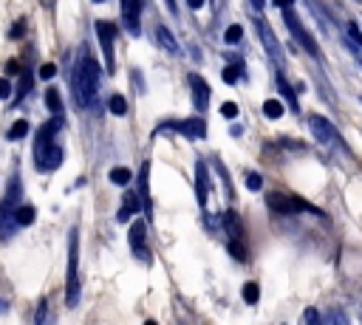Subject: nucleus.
<instances>
[{
	"label": "nucleus",
	"instance_id": "obj_1",
	"mask_svg": "<svg viewBox=\"0 0 362 325\" xmlns=\"http://www.w3.org/2000/svg\"><path fill=\"white\" fill-rule=\"evenodd\" d=\"M99 76H102L99 62H96L90 54L79 57V62H76V68H74V79H71V88H74V96H76V105H79V107L93 105L96 90H99Z\"/></svg>",
	"mask_w": 362,
	"mask_h": 325
},
{
	"label": "nucleus",
	"instance_id": "obj_2",
	"mask_svg": "<svg viewBox=\"0 0 362 325\" xmlns=\"http://www.w3.org/2000/svg\"><path fill=\"white\" fill-rule=\"evenodd\" d=\"M65 305H79V232H68V266H65Z\"/></svg>",
	"mask_w": 362,
	"mask_h": 325
},
{
	"label": "nucleus",
	"instance_id": "obj_3",
	"mask_svg": "<svg viewBox=\"0 0 362 325\" xmlns=\"http://www.w3.org/2000/svg\"><path fill=\"white\" fill-rule=\"evenodd\" d=\"M34 161H37V170L42 172H54L62 164V150L54 144V133L48 127H42L34 138Z\"/></svg>",
	"mask_w": 362,
	"mask_h": 325
},
{
	"label": "nucleus",
	"instance_id": "obj_4",
	"mask_svg": "<svg viewBox=\"0 0 362 325\" xmlns=\"http://www.w3.org/2000/svg\"><path fill=\"white\" fill-rule=\"evenodd\" d=\"M96 37H99V45H102L105 71L113 73V71H116V57H113V48H116V25L107 23V20H99V23H96Z\"/></svg>",
	"mask_w": 362,
	"mask_h": 325
},
{
	"label": "nucleus",
	"instance_id": "obj_5",
	"mask_svg": "<svg viewBox=\"0 0 362 325\" xmlns=\"http://www.w3.org/2000/svg\"><path fill=\"white\" fill-rule=\"evenodd\" d=\"M308 127H311V133H314V138H317L320 144H325V147H342V136L337 133V127H334L328 119L311 113V116H308Z\"/></svg>",
	"mask_w": 362,
	"mask_h": 325
},
{
	"label": "nucleus",
	"instance_id": "obj_6",
	"mask_svg": "<svg viewBox=\"0 0 362 325\" xmlns=\"http://www.w3.org/2000/svg\"><path fill=\"white\" fill-rule=\"evenodd\" d=\"M283 20H286V25H288V31H291V37H297V42L311 54V57H320V48H317V42L311 40V34L303 28V23H300V17L294 14V8L291 6H286L283 8Z\"/></svg>",
	"mask_w": 362,
	"mask_h": 325
},
{
	"label": "nucleus",
	"instance_id": "obj_7",
	"mask_svg": "<svg viewBox=\"0 0 362 325\" xmlns=\"http://www.w3.org/2000/svg\"><path fill=\"white\" fill-rule=\"evenodd\" d=\"M266 203H269L272 212H280V215H291V212H317V209L308 206L305 201H300V198H294V195H286V192H272V195L266 198Z\"/></svg>",
	"mask_w": 362,
	"mask_h": 325
},
{
	"label": "nucleus",
	"instance_id": "obj_8",
	"mask_svg": "<svg viewBox=\"0 0 362 325\" xmlns=\"http://www.w3.org/2000/svg\"><path fill=\"white\" fill-rule=\"evenodd\" d=\"M158 130H161V133H164V130H178V133H184V136H189V138H204L206 124H204V119H184V122L161 124Z\"/></svg>",
	"mask_w": 362,
	"mask_h": 325
},
{
	"label": "nucleus",
	"instance_id": "obj_9",
	"mask_svg": "<svg viewBox=\"0 0 362 325\" xmlns=\"http://www.w3.org/2000/svg\"><path fill=\"white\" fill-rule=\"evenodd\" d=\"M139 11H141V3H139V0H122V23H124V28H127L133 37H139V31H141V25H139Z\"/></svg>",
	"mask_w": 362,
	"mask_h": 325
},
{
	"label": "nucleus",
	"instance_id": "obj_10",
	"mask_svg": "<svg viewBox=\"0 0 362 325\" xmlns=\"http://www.w3.org/2000/svg\"><path fill=\"white\" fill-rule=\"evenodd\" d=\"M195 198L201 206H206V198H209V167L204 161L195 164Z\"/></svg>",
	"mask_w": 362,
	"mask_h": 325
},
{
	"label": "nucleus",
	"instance_id": "obj_11",
	"mask_svg": "<svg viewBox=\"0 0 362 325\" xmlns=\"http://www.w3.org/2000/svg\"><path fill=\"white\" fill-rule=\"evenodd\" d=\"M189 88H192V102H195V107H198V110H206V105H209V85L204 82V76L189 73Z\"/></svg>",
	"mask_w": 362,
	"mask_h": 325
},
{
	"label": "nucleus",
	"instance_id": "obj_12",
	"mask_svg": "<svg viewBox=\"0 0 362 325\" xmlns=\"http://www.w3.org/2000/svg\"><path fill=\"white\" fill-rule=\"evenodd\" d=\"M144 237H147V226H144V220H136L133 226H130V249L139 254V257H144L147 260V249H144Z\"/></svg>",
	"mask_w": 362,
	"mask_h": 325
},
{
	"label": "nucleus",
	"instance_id": "obj_13",
	"mask_svg": "<svg viewBox=\"0 0 362 325\" xmlns=\"http://www.w3.org/2000/svg\"><path fill=\"white\" fill-rule=\"evenodd\" d=\"M156 42H158L167 54H173V57L181 51V48H178V42H175V37H173V31H170L167 25H156Z\"/></svg>",
	"mask_w": 362,
	"mask_h": 325
},
{
	"label": "nucleus",
	"instance_id": "obj_14",
	"mask_svg": "<svg viewBox=\"0 0 362 325\" xmlns=\"http://www.w3.org/2000/svg\"><path fill=\"white\" fill-rule=\"evenodd\" d=\"M139 192H133V189H127L124 192V201H122V209H119V220H130L136 212H139Z\"/></svg>",
	"mask_w": 362,
	"mask_h": 325
},
{
	"label": "nucleus",
	"instance_id": "obj_15",
	"mask_svg": "<svg viewBox=\"0 0 362 325\" xmlns=\"http://www.w3.org/2000/svg\"><path fill=\"white\" fill-rule=\"evenodd\" d=\"M257 31H260V40H263V45H266V51L280 62V45H277V40H274V34L269 31V25L266 23H260L257 20Z\"/></svg>",
	"mask_w": 362,
	"mask_h": 325
},
{
	"label": "nucleus",
	"instance_id": "obj_16",
	"mask_svg": "<svg viewBox=\"0 0 362 325\" xmlns=\"http://www.w3.org/2000/svg\"><path fill=\"white\" fill-rule=\"evenodd\" d=\"M34 218H37V209H34L31 203H17V206H14V223H17V226H31Z\"/></svg>",
	"mask_w": 362,
	"mask_h": 325
},
{
	"label": "nucleus",
	"instance_id": "obj_17",
	"mask_svg": "<svg viewBox=\"0 0 362 325\" xmlns=\"http://www.w3.org/2000/svg\"><path fill=\"white\" fill-rule=\"evenodd\" d=\"M147 175H150V164H141L139 170V198L144 201V209L150 215V187H147Z\"/></svg>",
	"mask_w": 362,
	"mask_h": 325
},
{
	"label": "nucleus",
	"instance_id": "obj_18",
	"mask_svg": "<svg viewBox=\"0 0 362 325\" xmlns=\"http://www.w3.org/2000/svg\"><path fill=\"white\" fill-rule=\"evenodd\" d=\"M223 226H226V235H229V237H240V235H243L240 220H238L235 212H226V215H223Z\"/></svg>",
	"mask_w": 362,
	"mask_h": 325
},
{
	"label": "nucleus",
	"instance_id": "obj_19",
	"mask_svg": "<svg viewBox=\"0 0 362 325\" xmlns=\"http://www.w3.org/2000/svg\"><path fill=\"white\" fill-rule=\"evenodd\" d=\"M240 73H243V65H240V62H235V65H226V68H223L221 79H223L226 85H235V82L240 79Z\"/></svg>",
	"mask_w": 362,
	"mask_h": 325
},
{
	"label": "nucleus",
	"instance_id": "obj_20",
	"mask_svg": "<svg viewBox=\"0 0 362 325\" xmlns=\"http://www.w3.org/2000/svg\"><path fill=\"white\" fill-rule=\"evenodd\" d=\"M107 110H110L113 116H124V113H127V102H124V96L113 93V96L107 99Z\"/></svg>",
	"mask_w": 362,
	"mask_h": 325
},
{
	"label": "nucleus",
	"instance_id": "obj_21",
	"mask_svg": "<svg viewBox=\"0 0 362 325\" xmlns=\"http://www.w3.org/2000/svg\"><path fill=\"white\" fill-rule=\"evenodd\" d=\"M263 116L280 119V116H283V102H280V99H266V102H263Z\"/></svg>",
	"mask_w": 362,
	"mask_h": 325
},
{
	"label": "nucleus",
	"instance_id": "obj_22",
	"mask_svg": "<svg viewBox=\"0 0 362 325\" xmlns=\"http://www.w3.org/2000/svg\"><path fill=\"white\" fill-rule=\"evenodd\" d=\"M130 178H133V172H130L127 167H113V170H110V181L119 184V187H127Z\"/></svg>",
	"mask_w": 362,
	"mask_h": 325
},
{
	"label": "nucleus",
	"instance_id": "obj_23",
	"mask_svg": "<svg viewBox=\"0 0 362 325\" xmlns=\"http://www.w3.org/2000/svg\"><path fill=\"white\" fill-rule=\"evenodd\" d=\"M25 133H28V122H25V119H20V122H14V124L8 127V133H6V136H8V141H17V138H23Z\"/></svg>",
	"mask_w": 362,
	"mask_h": 325
},
{
	"label": "nucleus",
	"instance_id": "obj_24",
	"mask_svg": "<svg viewBox=\"0 0 362 325\" xmlns=\"http://www.w3.org/2000/svg\"><path fill=\"white\" fill-rule=\"evenodd\" d=\"M45 107H48L51 113H62V102H59V90H54V88H51V90L45 93Z\"/></svg>",
	"mask_w": 362,
	"mask_h": 325
},
{
	"label": "nucleus",
	"instance_id": "obj_25",
	"mask_svg": "<svg viewBox=\"0 0 362 325\" xmlns=\"http://www.w3.org/2000/svg\"><path fill=\"white\" fill-rule=\"evenodd\" d=\"M277 88H280V93H283V96L288 99V105H291V107L297 110V96H294V90L288 88V82H286L283 76H277Z\"/></svg>",
	"mask_w": 362,
	"mask_h": 325
},
{
	"label": "nucleus",
	"instance_id": "obj_26",
	"mask_svg": "<svg viewBox=\"0 0 362 325\" xmlns=\"http://www.w3.org/2000/svg\"><path fill=\"white\" fill-rule=\"evenodd\" d=\"M229 252H232L235 260H246V249H243L240 237H229Z\"/></svg>",
	"mask_w": 362,
	"mask_h": 325
},
{
	"label": "nucleus",
	"instance_id": "obj_27",
	"mask_svg": "<svg viewBox=\"0 0 362 325\" xmlns=\"http://www.w3.org/2000/svg\"><path fill=\"white\" fill-rule=\"evenodd\" d=\"M257 297H260L257 283H246V285H243V300H246V302H257Z\"/></svg>",
	"mask_w": 362,
	"mask_h": 325
},
{
	"label": "nucleus",
	"instance_id": "obj_28",
	"mask_svg": "<svg viewBox=\"0 0 362 325\" xmlns=\"http://www.w3.org/2000/svg\"><path fill=\"white\" fill-rule=\"evenodd\" d=\"M240 37H243V28H240V25H229V28L223 31V40H226V42H240Z\"/></svg>",
	"mask_w": 362,
	"mask_h": 325
},
{
	"label": "nucleus",
	"instance_id": "obj_29",
	"mask_svg": "<svg viewBox=\"0 0 362 325\" xmlns=\"http://www.w3.org/2000/svg\"><path fill=\"white\" fill-rule=\"evenodd\" d=\"M54 73H57V65H54V62H42L40 71H37L40 79H54Z\"/></svg>",
	"mask_w": 362,
	"mask_h": 325
},
{
	"label": "nucleus",
	"instance_id": "obj_30",
	"mask_svg": "<svg viewBox=\"0 0 362 325\" xmlns=\"http://www.w3.org/2000/svg\"><path fill=\"white\" fill-rule=\"evenodd\" d=\"M246 187H249L252 192H257V189L263 187V178H260V172H246Z\"/></svg>",
	"mask_w": 362,
	"mask_h": 325
},
{
	"label": "nucleus",
	"instance_id": "obj_31",
	"mask_svg": "<svg viewBox=\"0 0 362 325\" xmlns=\"http://www.w3.org/2000/svg\"><path fill=\"white\" fill-rule=\"evenodd\" d=\"M221 116H223V119H235V116H238V105H235V102H223V105H221Z\"/></svg>",
	"mask_w": 362,
	"mask_h": 325
},
{
	"label": "nucleus",
	"instance_id": "obj_32",
	"mask_svg": "<svg viewBox=\"0 0 362 325\" xmlns=\"http://www.w3.org/2000/svg\"><path fill=\"white\" fill-rule=\"evenodd\" d=\"M45 317H48V300H40V305H37V314H34V322L40 325V322H45Z\"/></svg>",
	"mask_w": 362,
	"mask_h": 325
},
{
	"label": "nucleus",
	"instance_id": "obj_33",
	"mask_svg": "<svg viewBox=\"0 0 362 325\" xmlns=\"http://www.w3.org/2000/svg\"><path fill=\"white\" fill-rule=\"evenodd\" d=\"M28 90H31V76H28V73H23V79H20V99H23Z\"/></svg>",
	"mask_w": 362,
	"mask_h": 325
},
{
	"label": "nucleus",
	"instance_id": "obj_34",
	"mask_svg": "<svg viewBox=\"0 0 362 325\" xmlns=\"http://www.w3.org/2000/svg\"><path fill=\"white\" fill-rule=\"evenodd\" d=\"M23 34H25V23H14V28H11V34H8V37H11V40H20Z\"/></svg>",
	"mask_w": 362,
	"mask_h": 325
},
{
	"label": "nucleus",
	"instance_id": "obj_35",
	"mask_svg": "<svg viewBox=\"0 0 362 325\" xmlns=\"http://www.w3.org/2000/svg\"><path fill=\"white\" fill-rule=\"evenodd\" d=\"M8 93H11V85L6 76H0V99H8Z\"/></svg>",
	"mask_w": 362,
	"mask_h": 325
},
{
	"label": "nucleus",
	"instance_id": "obj_36",
	"mask_svg": "<svg viewBox=\"0 0 362 325\" xmlns=\"http://www.w3.org/2000/svg\"><path fill=\"white\" fill-rule=\"evenodd\" d=\"M317 319H320L317 311H305V314H303V322H317Z\"/></svg>",
	"mask_w": 362,
	"mask_h": 325
},
{
	"label": "nucleus",
	"instance_id": "obj_37",
	"mask_svg": "<svg viewBox=\"0 0 362 325\" xmlns=\"http://www.w3.org/2000/svg\"><path fill=\"white\" fill-rule=\"evenodd\" d=\"M6 73H17V62H14V59L6 65Z\"/></svg>",
	"mask_w": 362,
	"mask_h": 325
},
{
	"label": "nucleus",
	"instance_id": "obj_38",
	"mask_svg": "<svg viewBox=\"0 0 362 325\" xmlns=\"http://www.w3.org/2000/svg\"><path fill=\"white\" fill-rule=\"evenodd\" d=\"M274 6H280V8H286V6H294V0H274Z\"/></svg>",
	"mask_w": 362,
	"mask_h": 325
},
{
	"label": "nucleus",
	"instance_id": "obj_39",
	"mask_svg": "<svg viewBox=\"0 0 362 325\" xmlns=\"http://www.w3.org/2000/svg\"><path fill=\"white\" fill-rule=\"evenodd\" d=\"M187 6H189V8H201V6H204V0H187Z\"/></svg>",
	"mask_w": 362,
	"mask_h": 325
},
{
	"label": "nucleus",
	"instance_id": "obj_40",
	"mask_svg": "<svg viewBox=\"0 0 362 325\" xmlns=\"http://www.w3.org/2000/svg\"><path fill=\"white\" fill-rule=\"evenodd\" d=\"M167 8H170V11L175 14V11H178V8H175V0H167Z\"/></svg>",
	"mask_w": 362,
	"mask_h": 325
},
{
	"label": "nucleus",
	"instance_id": "obj_41",
	"mask_svg": "<svg viewBox=\"0 0 362 325\" xmlns=\"http://www.w3.org/2000/svg\"><path fill=\"white\" fill-rule=\"evenodd\" d=\"M263 3H266V0H252V6H255V8H263Z\"/></svg>",
	"mask_w": 362,
	"mask_h": 325
},
{
	"label": "nucleus",
	"instance_id": "obj_42",
	"mask_svg": "<svg viewBox=\"0 0 362 325\" xmlns=\"http://www.w3.org/2000/svg\"><path fill=\"white\" fill-rule=\"evenodd\" d=\"M3 311H8V305H6V300H0V314H3Z\"/></svg>",
	"mask_w": 362,
	"mask_h": 325
},
{
	"label": "nucleus",
	"instance_id": "obj_43",
	"mask_svg": "<svg viewBox=\"0 0 362 325\" xmlns=\"http://www.w3.org/2000/svg\"><path fill=\"white\" fill-rule=\"evenodd\" d=\"M96 3H105V0H96Z\"/></svg>",
	"mask_w": 362,
	"mask_h": 325
}]
</instances>
